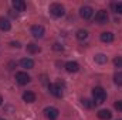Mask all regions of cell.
<instances>
[{"instance_id": "cell-1", "label": "cell", "mask_w": 122, "mask_h": 120, "mask_svg": "<svg viewBox=\"0 0 122 120\" xmlns=\"http://www.w3.org/2000/svg\"><path fill=\"white\" fill-rule=\"evenodd\" d=\"M92 97H94V105H102L107 99V92L101 86H97L92 89Z\"/></svg>"}, {"instance_id": "cell-2", "label": "cell", "mask_w": 122, "mask_h": 120, "mask_svg": "<svg viewBox=\"0 0 122 120\" xmlns=\"http://www.w3.org/2000/svg\"><path fill=\"white\" fill-rule=\"evenodd\" d=\"M50 13L54 17H62L65 14V9H64V6H61L60 3H53L50 6Z\"/></svg>"}, {"instance_id": "cell-3", "label": "cell", "mask_w": 122, "mask_h": 120, "mask_svg": "<svg viewBox=\"0 0 122 120\" xmlns=\"http://www.w3.org/2000/svg\"><path fill=\"white\" fill-rule=\"evenodd\" d=\"M16 81H17V83H20V85H27L31 81V78L27 72H17V74H16Z\"/></svg>"}, {"instance_id": "cell-4", "label": "cell", "mask_w": 122, "mask_h": 120, "mask_svg": "<svg viewBox=\"0 0 122 120\" xmlns=\"http://www.w3.org/2000/svg\"><path fill=\"white\" fill-rule=\"evenodd\" d=\"M92 14H94V9H92V7H90V6H82V7L80 9V16H81L84 20L91 18Z\"/></svg>"}, {"instance_id": "cell-5", "label": "cell", "mask_w": 122, "mask_h": 120, "mask_svg": "<svg viewBox=\"0 0 122 120\" xmlns=\"http://www.w3.org/2000/svg\"><path fill=\"white\" fill-rule=\"evenodd\" d=\"M95 20L98 24H105L108 23V13L105 10H99L97 14H95Z\"/></svg>"}, {"instance_id": "cell-6", "label": "cell", "mask_w": 122, "mask_h": 120, "mask_svg": "<svg viewBox=\"0 0 122 120\" xmlns=\"http://www.w3.org/2000/svg\"><path fill=\"white\" fill-rule=\"evenodd\" d=\"M44 113H46V116L48 117L50 120H54L58 117V109H56V107H46L44 109Z\"/></svg>"}, {"instance_id": "cell-7", "label": "cell", "mask_w": 122, "mask_h": 120, "mask_svg": "<svg viewBox=\"0 0 122 120\" xmlns=\"http://www.w3.org/2000/svg\"><path fill=\"white\" fill-rule=\"evenodd\" d=\"M31 34H33V37H36V38H41V37L44 35V27L40 26V24L33 26V27H31Z\"/></svg>"}, {"instance_id": "cell-8", "label": "cell", "mask_w": 122, "mask_h": 120, "mask_svg": "<svg viewBox=\"0 0 122 120\" xmlns=\"http://www.w3.org/2000/svg\"><path fill=\"white\" fill-rule=\"evenodd\" d=\"M48 90H50V93L53 95V96H56V97H61L62 96V90L58 85H56V83H50L48 85Z\"/></svg>"}, {"instance_id": "cell-9", "label": "cell", "mask_w": 122, "mask_h": 120, "mask_svg": "<svg viewBox=\"0 0 122 120\" xmlns=\"http://www.w3.org/2000/svg\"><path fill=\"white\" fill-rule=\"evenodd\" d=\"M65 69H67V72H78L80 71V65L75 62V61H68L67 64H65Z\"/></svg>"}, {"instance_id": "cell-10", "label": "cell", "mask_w": 122, "mask_h": 120, "mask_svg": "<svg viewBox=\"0 0 122 120\" xmlns=\"http://www.w3.org/2000/svg\"><path fill=\"white\" fill-rule=\"evenodd\" d=\"M10 28H11L10 21H9L7 18H4V17H0V30L1 31H9Z\"/></svg>"}, {"instance_id": "cell-11", "label": "cell", "mask_w": 122, "mask_h": 120, "mask_svg": "<svg viewBox=\"0 0 122 120\" xmlns=\"http://www.w3.org/2000/svg\"><path fill=\"white\" fill-rule=\"evenodd\" d=\"M13 7L16 11H24L26 10V3L23 0H13Z\"/></svg>"}, {"instance_id": "cell-12", "label": "cell", "mask_w": 122, "mask_h": 120, "mask_svg": "<svg viewBox=\"0 0 122 120\" xmlns=\"http://www.w3.org/2000/svg\"><path fill=\"white\" fill-rule=\"evenodd\" d=\"M23 100L27 102V103H33V102H36V95L30 90H27V92L23 93Z\"/></svg>"}, {"instance_id": "cell-13", "label": "cell", "mask_w": 122, "mask_h": 120, "mask_svg": "<svg viewBox=\"0 0 122 120\" xmlns=\"http://www.w3.org/2000/svg\"><path fill=\"white\" fill-rule=\"evenodd\" d=\"M20 65H21V68H26V69H31V68L34 66V61L30 60V58H23V60L20 61Z\"/></svg>"}, {"instance_id": "cell-14", "label": "cell", "mask_w": 122, "mask_h": 120, "mask_svg": "<svg viewBox=\"0 0 122 120\" xmlns=\"http://www.w3.org/2000/svg\"><path fill=\"white\" fill-rule=\"evenodd\" d=\"M101 41H102V42H112V41H114V34L109 32V31H108V32H107V31L102 32V34H101Z\"/></svg>"}, {"instance_id": "cell-15", "label": "cell", "mask_w": 122, "mask_h": 120, "mask_svg": "<svg viewBox=\"0 0 122 120\" xmlns=\"http://www.w3.org/2000/svg\"><path fill=\"white\" fill-rule=\"evenodd\" d=\"M98 117L101 120H109L112 117V113H111L109 110H105V109H104V110H99V112H98Z\"/></svg>"}, {"instance_id": "cell-16", "label": "cell", "mask_w": 122, "mask_h": 120, "mask_svg": "<svg viewBox=\"0 0 122 120\" xmlns=\"http://www.w3.org/2000/svg\"><path fill=\"white\" fill-rule=\"evenodd\" d=\"M27 51L30 54H37V52H40V47L34 42H30V44H27Z\"/></svg>"}, {"instance_id": "cell-17", "label": "cell", "mask_w": 122, "mask_h": 120, "mask_svg": "<svg viewBox=\"0 0 122 120\" xmlns=\"http://www.w3.org/2000/svg\"><path fill=\"white\" fill-rule=\"evenodd\" d=\"M94 60H95L97 64H107L108 57H107V55H104V54H97V55L94 57Z\"/></svg>"}, {"instance_id": "cell-18", "label": "cell", "mask_w": 122, "mask_h": 120, "mask_svg": "<svg viewBox=\"0 0 122 120\" xmlns=\"http://www.w3.org/2000/svg\"><path fill=\"white\" fill-rule=\"evenodd\" d=\"M77 38H78L80 41H84V40L88 38V32L85 30H78L77 31Z\"/></svg>"}, {"instance_id": "cell-19", "label": "cell", "mask_w": 122, "mask_h": 120, "mask_svg": "<svg viewBox=\"0 0 122 120\" xmlns=\"http://www.w3.org/2000/svg\"><path fill=\"white\" fill-rule=\"evenodd\" d=\"M114 81L118 86H122V72H118V74L114 75Z\"/></svg>"}, {"instance_id": "cell-20", "label": "cell", "mask_w": 122, "mask_h": 120, "mask_svg": "<svg viewBox=\"0 0 122 120\" xmlns=\"http://www.w3.org/2000/svg\"><path fill=\"white\" fill-rule=\"evenodd\" d=\"M114 65H115L117 68H122V57H117V58L114 60Z\"/></svg>"}, {"instance_id": "cell-21", "label": "cell", "mask_w": 122, "mask_h": 120, "mask_svg": "<svg viewBox=\"0 0 122 120\" xmlns=\"http://www.w3.org/2000/svg\"><path fill=\"white\" fill-rule=\"evenodd\" d=\"M114 9H115V11H117L118 14H122V3H117V4H114Z\"/></svg>"}, {"instance_id": "cell-22", "label": "cell", "mask_w": 122, "mask_h": 120, "mask_svg": "<svg viewBox=\"0 0 122 120\" xmlns=\"http://www.w3.org/2000/svg\"><path fill=\"white\" fill-rule=\"evenodd\" d=\"M81 102H82V106H84V107H87V109H90V107L92 106V103H90V100H88V99H82Z\"/></svg>"}, {"instance_id": "cell-23", "label": "cell", "mask_w": 122, "mask_h": 120, "mask_svg": "<svg viewBox=\"0 0 122 120\" xmlns=\"http://www.w3.org/2000/svg\"><path fill=\"white\" fill-rule=\"evenodd\" d=\"M115 109L119 110V112H122V100H117V102H115Z\"/></svg>"}, {"instance_id": "cell-24", "label": "cell", "mask_w": 122, "mask_h": 120, "mask_svg": "<svg viewBox=\"0 0 122 120\" xmlns=\"http://www.w3.org/2000/svg\"><path fill=\"white\" fill-rule=\"evenodd\" d=\"M56 51H62L64 48H62V45H60V44H54V47H53Z\"/></svg>"}, {"instance_id": "cell-25", "label": "cell", "mask_w": 122, "mask_h": 120, "mask_svg": "<svg viewBox=\"0 0 122 120\" xmlns=\"http://www.w3.org/2000/svg\"><path fill=\"white\" fill-rule=\"evenodd\" d=\"M10 45H11V47H16V48H19V47H20V44H19V42H10Z\"/></svg>"}, {"instance_id": "cell-26", "label": "cell", "mask_w": 122, "mask_h": 120, "mask_svg": "<svg viewBox=\"0 0 122 120\" xmlns=\"http://www.w3.org/2000/svg\"><path fill=\"white\" fill-rule=\"evenodd\" d=\"M1 102H3V99H1V96H0V105H1Z\"/></svg>"}, {"instance_id": "cell-27", "label": "cell", "mask_w": 122, "mask_h": 120, "mask_svg": "<svg viewBox=\"0 0 122 120\" xmlns=\"http://www.w3.org/2000/svg\"><path fill=\"white\" fill-rule=\"evenodd\" d=\"M0 120H3V119H0Z\"/></svg>"}]
</instances>
